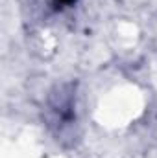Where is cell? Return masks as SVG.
Returning a JSON list of instances; mask_svg holds the SVG:
<instances>
[{
    "label": "cell",
    "instance_id": "1",
    "mask_svg": "<svg viewBox=\"0 0 157 158\" xmlns=\"http://www.w3.org/2000/svg\"><path fill=\"white\" fill-rule=\"evenodd\" d=\"M74 0H54V4H56V7H63V6H69V4H72Z\"/></svg>",
    "mask_w": 157,
    "mask_h": 158
}]
</instances>
